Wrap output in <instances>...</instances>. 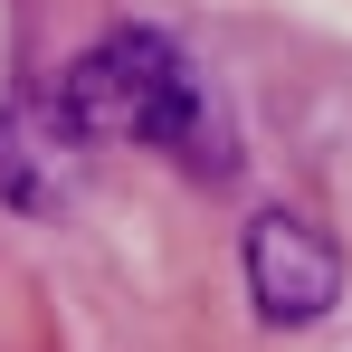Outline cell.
<instances>
[{"label":"cell","instance_id":"6da1fadb","mask_svg":"<svg viewBox=\"0 0 352 352\" xmlns=\"http://www.w3.org/2000/svg\"><path fill=\"white\" fill-rule=\"evenodd\" d=\"M58 124L76 143H143V153H190L200 143V86L181 67L172 38L153 29H115L58 76Z\"/></svg>","mask_w":352,"mask_h":352},{"label":"cell","instance_id":"7a4b0ae2","mask_svg":"<svg viewBox=\"0 0 352 352\" xmlns=\"http://www.w3.org/2000/svg\"><path fill=\"white\" fill-rule=\"evenodd\" d=\"M238 257H248V295H257V314H267L276 333L324 324L333 295H343V257H333V238L314 229V219H295V210H257Z\"/></svg>","mask_w":352,"mask_h":352}]
</instances>
